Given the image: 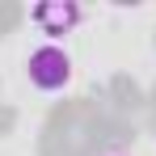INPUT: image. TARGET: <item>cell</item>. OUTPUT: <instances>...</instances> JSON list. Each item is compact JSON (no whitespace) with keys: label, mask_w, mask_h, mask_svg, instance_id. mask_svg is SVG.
<instances>
[{"label":"cell","mask_w":156,"mask_h":156,"mask_svg":"<svg viewBox=\"0 0 156 156\" xmlns=\"http://www.w3.org/2000/svg\"><path fill=\"white\" fill-rule=\"evenodd\" d=\"M101 156H127V152H101Z\"/></svg>","instance_id":"3957f363"},{"label":"cell","mask_w":156,"mask_h":156,"mask_svg":"<svg viewBox=\"0 0 156 156\" xmlns=\"http://www.w3.org/2000/svg\"><path fill=\"white\" fill-rule=\"evenodd\" d=\"M26 76H30V84H34L38 93H63V89L72 84V76H76V63H72L68 47L38 42V47L26 55Z\"/></svg>","instance_id":"6da1fadb"},{"label":"cell","mask_w":156,"mask_h":156,"mask_svg":"<svg viewBox=\"0 0 156 156\" xmlns=\"http://www.w3.org/2000/svg\"><path fill=\"white\" fill-rule=\"evenodd\" d=\"M30 21L42 34V42H59L63 47V38L84 21V4H76V0H42V4L30 9Z\"/></svg>","instance_id":"7a4b0ae2"}]
</instances>
